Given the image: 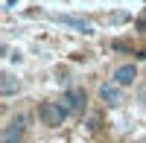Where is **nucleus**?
Here are the masks:
<instances>
[{"instance_id":"obj_7","label":"nucleus","mask_w":146,"mask_h":143,"mask_svg":"<svg viewBox=\"0 0 146 143\" xmlns=\"http://www.w3.org/2000/svg\"><path fill=\"white\" fill-rule=\"evenodd\" d=\"M58 21L62 23H67V26H73V29H82V32H91L94 26L88 21H82V18H70V15H58Z\"/></svg>"},{"instance_id":"obj_6","label":"nucleus","mask_w":146,"mask_h":143,"mask_svg":"<svg viewBox=\"0 0 146 143\" xmlns=\"http://www.w3.org/2000/svg\"><path fill=\"white\" fill-rule=\"evenodd\" d=\"M18 91H21V82H18L15 76H9V73H3V76H0V97H3V99L15 97Z\"/></svg>"},{"instance_id":"obj_2","label":"nucleus","mask_w":146,"mask_h":143,"mask_svg":"<svg viewBox=\"0 0 146 143\" xmlns=\"http://www.w3.org/2000/svg\"><path fill=\"white\" fill-rule=\"evenodd\" d=\"M23 123H27V114H15L12 117V120L3 126V143H21L23 140V128H27Z\"/></svg>"},{"instance_id":"obj_8","label":"nucleus","mask_w":146,"mask_h":143,"mask_svg":"<svg viewBox=\"0 0 146 143\" xmlns=\"http://www.w3.org/2000/svg\"><path fill=\"white\" fill-rule=\"evenodd\" d=\"M137 29H140V32H146V9H143V15L137 18Z\"/></svg>"},{"instance_id":"obj_10","label":"nucleus","mask_w":146,"mask_h":143,"mask_svg":"<svg viewBox=\"0 0 146 143\" xmlns=\"http://www.w3.org/2000/svg\"><path fill=\"white\" fill-rule=\"evenodd\" d=\"M137 58H146V50H140V53H137Z\"/></svg>"},{"instance_id":"obj_5","label":"nucleus","mask_w":146,"mask_h":143,"mask_svg":"<svg viewBox=\"0 0 146 143\" xmlns=\"http://www.w3.org/2000/svg\"><path fill=\"white\" fill-rule=\"evenodd\" d=\"M135 79H137V67H135V64H120V67L114 70V85H120V88L131 85Z\"/></svg>"},{"instance_id":"obj_3","label":"nucleus","mask_w":146,"mask_h":143,"mask_svg":"<svg viewBox=\"0 0 146 143\" xmlns=\"http://www.w3.org/2000/svg\"><path fill=\"white\" fill-rule=\"evenodd\" d=\"M85 102H88V93H85L82 88H70L62 97V105L67 108V114H82L85 111Z\"/></svg>"},{"instance_id":"obj_1","label":"nucleus","mask_w":146,"mask_h":143,"mask_svg":"<svg viewBox=\"0 0 146 143\" xmlns=\"http://www.w3.org/2000/svg\"><path fill=\"white\" fill-rule=\"evenodd\" d=\"M38 117H41V123L44 126H50V128H56V126H62L64 120H67V108L62 102H41V108H38Z\"/></svg>"},{"instance_id":"obj_9","label":"nucleus","mask_w":146,"mask_h":143,"mask_svg":"<svg viewBox=\"0 0 146 143\" xmlns=\"http://www.w3.org/2000/svg\"><path fill=\"white\" fill-rule=\"evenodd\" d=\"M15 3H18V0H6V9H9V6H15Z\"/></svg>"},{"instance_id":"obj_4","label":"nucleus","mask_w":146,"mask_h":143,"mask_svg":"<svg viewBox=\"0 0 146 143\" xmlns=\"http://www.w3.org/2000/svg\"><path fill=\"white\" fill-rule=\"evenodd\" d=\"M100 99L105 105H111V108H117V105L123 102V91H120V85H114V82H102L100 85Z\"/></svg>"}]
</instances>
